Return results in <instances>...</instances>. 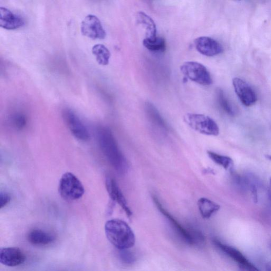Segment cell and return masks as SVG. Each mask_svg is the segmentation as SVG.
I'll list each match as a JSON object with an SVG mask.
<instances>
[{
	"mask_svg": "<svg viewBox=\"0 0 271 271\" xmlns=\"http://www.w3.org/2000/svg\"><path fill=\"white\" fill-rule=\"evenodd\" d=\"M183 120L191 128L200 133L213 137L219 134L217 124L208 115L189 113L184 116Z\"/></svg>",
	"mask_w": 271,
	"mask_h": 271,
	"instance_id": "3",
	"label": "cell"
},
{
	"mask_svg": "<svg viewBox=\"0 0 271 271\" xmlns=\"http://www.w3.org/2000/svg\"><path fill=\"white\" fill-rule=\"evenodd\" d=\"M121 259L127 263H130L131 262V256L129 255L130 253L126 251V249L121 250Z\"/></svg>",
	"mask_w": 271,
	"mask_h": 271,
	"instance_id": "26",
	"label": "cell"
},
{
	"mask_svg": "<svg viewBox=\"0 0 271 271\" xmlns=\"http://www.w3.org/2000/svg\"><path fill=\"white\" fill-rule=\"evenodd\" d=\"M107 190L111 199L116 202L129 217L132 215L125 197L123 194L116 181L111 177H108L106 180Z\"/></svg>",
	"mask_w": 271,
	"mask_h": 271,
	"instance_id": "12",
	"label": "cell"
},
{
	"mask_svg": "<svg viewBox=\"0 0 271 271\" xmlns=\"http://www.w3.org/2000/svg\"><path fill=\"white\" fill-rule=\"evenodd\" d=\"M105 233L109 242L118 249H128L135 244L136 238L132 230L122 220H109L105 225Z\"/></svg>",
	"mask_w": 271,
	"mask_h": 271,
	"instance_id": "2",
	"label": "cell"
},
{
	"mask_svg": "<svg viewBox=\"0 0 271 271\" xmlns=\"http://www.w3.org/2000/svg\"><path fill=\"white\" fill-rule=\"evenodd\" d=\"M265 158H266V159H267L268 160L271 161V154H267V155L265 156Z\"/></svg>",
	"mask_w": 271,
	"mask_h": 271,
	"instance_id": "29",
	"label": "cell"
},
{
	"mask_svg": "<svg viewBox=\"0 0 271 271\" xmlns=\"http://www.w3.org/2000/svg\"><path fill=\"white\" fill-rule=\"evenodd\" d=\"M28 240L33 245H46L53 242L55 237L41 229H33L28 234Z\"/></svg>",
	"mask_w": 271,
	"mask_h": 271,
	"instance_id": "16",
	"label": "cell"
},
{
	"mask_svg": "<svg viewBox=\"0 0 271 271\" xmlns=\"http://www.w3.org/2000/svg\"><path fill=\"white\" fill-rule=\"evenodd\" d=\"M196 49L200 54L212 57L223 52L224 48L217 41L208 37H200L195 41Z\"/></svg>",
	"mask_w": 271,
	"mask_h": 271,
	"instance_id": "10",
	"label": "cell"
},
{
	"mask_svg": "<svg viewBox=\"0 0 271 271\" xmlns=\"http://www.w3.org/2000/svg\"><path fill=\"white\" fill-rule=\"evenodd\" d=\"M233 84L237 95L245 106L250 107L257 103V94L246 82L235 78L233 80Z\"/></svg>",
	"mask_w": 271,
	"mask_h": 271,
	"instance_id": "8",
	"label": "cell"
},
{
	"mask_svg": "<svg viewBox=\"0 0 271 271\" xmlns=\"http://www.w3.org/2000/svg\"><path fill=\"white\" fill-rule=\"evenodd\" d=\"M217 96L218 103L220 107L228 114L231 116H234L236 114V110L226 98L223 91L221 89H218L217 91Z\"/></svg>",
	"mask_w": 271,
	"mask_h": 271,
	"instance_id": "23",
	"label": "cell"
},
{
	"mask_svg": "<svg viewBox=\"0 0 271 271\" xmlns=\"http://www.w3.org/2000/svg\"><path fill=\"white\" fill-rule=\"evenodd\" d=\"M63 117L67 126L76 139L83 142L90 139V133L87 128L75 112L70 109L64 110Z\"/></svg>",
	"mask_w": 271,
	"mask_h": 271,
	"instance_id": "6",
	"label": "cell"
},
{
	"mask_svg": "<svg viewBox=\"0 0 271 271\" xmlns=\"http://www.w3.org/2000/svg\"><path fill=\"white\" fill-rule=\"evenodd\" d=\"M214 244L230 257L236 263L246 271H260L255 265L249 262L238 249L222 243L218 240H213Z\"/></svg>",
	"mask_w": 271,
	"mask_h": 271,
	"instance_id": "9",
	"label": "cell"
},
{
	"mask_svg": "<svg viewBox=\"0 0 271 271\" xmlns=\"http://www.w3.org/2000/svg\"><path fill=\"white\" fill-rule=\"evenodd\" d=\"M182 74L189 80L202 86H210L212 83L211 75L207 68L196 62H186L180 67Z\"/></svg>",
	"mask_w": 271,
	"mask_h": 271,
	"instance_id": "5",
	"label": "cell"
},
{
	"mask_svg": "<svg viewBox=\"0 0 271 271\" xmlns=\"http://www.w3.org/2000/svg\"><path fill=\"white\" fill-rule=\"evenodd\" d=\"M11 122L13 126L17 129H23L27 123L26 117L21 113L14 114L11 118Z\"/></svg>",
	"mask_w": 271,
	"mask_h": 271,
	"instance_id": "24",
	"label": "cell"
},
{
	"mask_svg": "<svg viewBox=\"0 0 271 271\" xmlns=\"http://www.w3.org/2000/svg\"><path fill=\"white\" fill-rule=\"evenodd\" d=\"M154 201L157 207L161 213L170 222L171 224L174 226L179 234L183 237V238L190 244H194L195 241L190 233L186 230L177 221V220L171 216L170 214L164 209L162 206L159 199L154 197Z\"/></svg>",
	"mask_w": 271,
	"mask_h": 271,
	"instance_id": "14",
	"label": "cell"
},
{
	"mask_svg": "<svg viewBox=\"0 0 271 271\" xmlns=\"http://www.w3.org/2000/svg\"><path fill=\"white\" fill-rule=\"evenodd\" d=\"M26 259L24 253L19 248L7 247L0 251V262L7 266L13 267L24 263Z\"/></svg>",
	"mask_w": 271,
	"mask_h": 271,
	"instance_id": "11",
	"label": "cell"
},
{
	"mask_svg": "<svg viewBox=\"0 0 271 271\" xmlns=\"http://www.w3.org/2000/svg\"><path fill=\"white\" fill-rule=\"evenodd\" d=\"M1 209L7 206L11 200V197L6 192H2L1 195Z\"/></svg>",
	"mask_w": 271,
	"mask_h": 271,
	"instance_id": "25",
	"label": "cell"
},
{
	"mask_svg": "<svg viewBox=\"0 0 271 271\" xmlns=\"http://www.w3.org/2000/svg\"><path fill=\"white\" fill-rule=\"evenodd\" d=\"M25 25L22 17L5 7H0V26L7 30L19 29Z\"/></svg>",
	"mask_w": 271,
	"mask_h": 271,
	"instance_id": "13",
	"label": "cell"
},
{
	"mask_svg": "<svg viewBox=\"0 0 271 271\" xmlns=\"http://www.w3.org/2000/svg\"><path fill=\"white\" fill-rule=\"evenodd\" d=\"M247 190L251 193L254 202H258V189L259 182L258 178L251 173H247L244 176Z\"/></svg>",
	"mask_w": 271,
	"mask_h": 271,
	"instance_id": "21",
	"label": "cell"
},
{
	"mask_svg": "<svg viewBox=\"0 0 271 271\" xmlns=\"http://www.w3.org/2000/svg\"><path fill=\"white\" fill-rule=\"evenodd\" d=\"M92 52L100 65L105 66L109 64L111 54L109 50L104 45H95L92 47Z\"/></svg>",
	"mask_w": 271,
	"mask_h": 271,
	"instance_id": "19",
	"label": "cell"
},
{
	"mask_svg": "<svg viewBox=\"0 0 271 271\" xmlns=\"http://www.w3.org/2000/svg\"><path fill=\"white\" fill-rule=\"evenodd\" d=\"M198 207L203 218L209 219L220 209L218 203L206 198H201L198 201Z\"/></svg>",
	"mask_w": 271,
	"mask_h": 271,
	"instance_id": "17",
	"label": "cell"
},
{
	"mask_svg": "<svg viewBox=\"0 0 271 271\" xmlns=\"http://www.w3.org/2000/svg\"><path fill=\"white\" fill-rule=\"evenodd\" d=\"M59 190L61 197L67 201L77 200L81 198L84 193L82 183L70 172L64 174L61 178Z\"/></svg>",
	"mask_w": 271,
	"mask_h": 271,
	"instance_id": "4",
	"label": "cell"
},
{
	"mask_svg": "<svg viewBox=\"0 0 271 271\" xmlns=\"http://www.w3.org/2000/svg\"><path fill=\"white\" fill-rule=\"evenodd\" d=\"M143 44L146 48L151 52H163L166 48L165 40L160 37H157L154 40L145 38Z\"/></svg>",
	"mask_w": 271,
	"mask_h": 271,
	"instance_id": "22",
	"label": "cell"
},
{
	"mask_svg": "<svg viewBox=\"0 0 271 271\" xmlns=\"http://www.w3.org/2000/svg\"><path fill=\"white\" fill-rule=\"evenodd\" d=\"M83 35L92 40H103L106 36V32L98 17L93 14L86 16L81 23Z\"/></svg>",
	"mask_w": 271,
	"mask_h": 271,
	"instance_id": "7",
	"label": "cell"
},
{
	"mask_svg": "<svg viewBox=\"0 0 271 271\" xmlns=\"http://www.w3.org/2000/svg\"><path fill=\"white\" fill-rule=\"evenodd\" d=\"M268 195L269 201L271 203V177L269 178V189L268 191Z\"/></svg>",
	"mask_w": 271,
	"mask_h": 271,
	"instance_id": "27",
	"label": "cell"
},
{
	"mask_svg": "<svg viewBox=\"0 0 271 271\" xmlns=\"http://www.w3.org/2000/svg\"><path fill=\"white\" fill-rule=\"evenodd\" d=\"M146 110L149 120L152 124L164 131L168 130V127L164 119L153 105L149 103L147 104Z\"/></svg>",
	"mask_w": 271,
	"mask_h": 271,
	"instance_id": "18",
	"label": "cell"
},
{
	"mask_svg": "<svg viewBox=\"0 0 271 271\" xmlns=\"http://www.w3.org/2000/svg\"><path fill=\"white\" fill-rule=\"evenodd\" d=\"M209 158L216 164L223 167L226 170L233 172L234 161L229 157L220 155L212 151H208Z\"/></svg>",
	"mask_w": 271,
	"mask_h": 271,
	"instance_id": "20",
	"label": "cell"
},
{
	"mask_svg": "<svg viewBox=\"0 0 271 271\" xmlns=\"http://www.w3.org/2000/svg\"><path fill=\"white\" fill-rule=\"evenodd\" d=\"M266 270L267 271H271V261L266 265Z\"/></svg>",
	"mask_w": 271,
	"mask_h": 271,
	"instance_id": "28",
	"label": "cell"
},
{
	"mask_svg": "<svg viewBox=\"0 0 271 271\" xmlns=\"http://www.w3.org/2000/svg\"><path fill=\"white\" fill-rule=\"evenodd\" d=\"M97 135L100 148L109 163L118 174L125 175L128 170V164L111 131L101 127Z\"/></svg>",
	"mask_w": 271,
	"mask_h": 271,
	"instance_id": "1",
	"label": "cell"
},
{
	"mask_svg": "<svg viewBox=\"0 0 271 271\" xmlns=\"http://www.w3.org/2000/svg\"><path fill=\"white\" fill-rule=\"evenodd\" d=\"M137 21L138 24L142 25L146 31V38L148 40H154L157 36V28L153 20L144 12H138Z\"/></svg>",
	"mask_w": 271,
	"mask_h": 271,
	"instance_id": "15",
	"label": "cell"
}]
</instances>
